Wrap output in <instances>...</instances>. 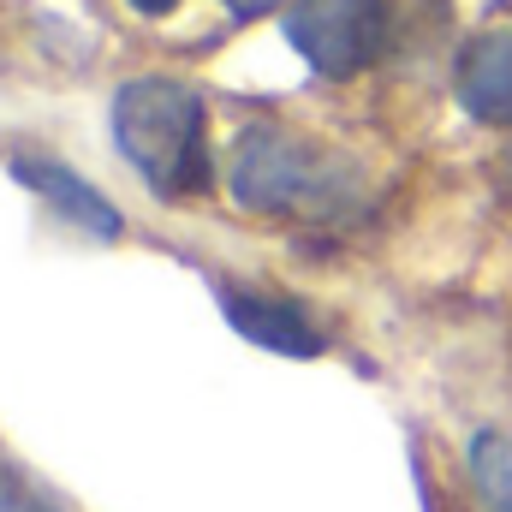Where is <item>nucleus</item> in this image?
Returning a JSON list of instances; mask_svg holds the SVG:
<instances>
[{
  "instance_id": "1",
  "label": "nucleus",
  "mask_w": 512,
  "mask_h": 512,
  "mask_svg": "<svg viewBox=\"0 0 512 512\" xmlns=\"http://www.w3.org/2000/svg\"><path fill=\"white\" fill-rule=\"evenodd\" d=\"M114 137L155 197L209 191V137L203 96L173 78H137L114 96Z\"/></svg>"
},
{
  "instance_id": "2",
  "label": "nucleus",
  "mask_w": 512,
  "mask_h": 512,
  "mask_svg": "<svg viewBox=\"0 0 512 512\" xmlns=\"http://www.w3.org/2000/svg\"><path fill=\"white\" fill-rule=\"evenodd\" d=\"M227 185H233V203L256 215H304V209L316 215L346 197V167L292 131L256 126L233 149Z\"/></svg>"
},
{
  "instance_id": "3",
  "label": "nucleus",
  "mask_w": 512,
  "mask_h": 512,
  "mask_svg": "<svg viewBox=\"0 0 512 512\" xmlns=\"http://www.w3.org/2000/svg\"><path fill=\"white\" fill-rule=\"evenodd\" d=\"M387 24V0H298L286 12V42L322 78H352L382 60Z\"/></svg>"
},
{
  "instance_id": "4",
  "label": "nucleus",
  "mask_w": 512,
  "mask_h": 512,
  "mask_svg": "<svg viewBox=\"0 0 512 512\" xmlns=\"http://www.w3.org/2000/svg\"><path fill=\"white\" fill-rule=\"evenodd\" d=\"M221 310H227V322L251 346H262V352H280V358H316L322 352V334L286 298H268V292H221Z\"/></svg>"
},
{
  "instance_id": "5",
  "label": "nucleus",
  "mask_w": 512,
  "mask_h": 512,
  "mask_svg": "<svg viewBox=\"0 0 512 512\" xmlns=\"http://www.w3.org/2000/svg\"><path fill=\"white\" fill-rule=\"evenodd\" d=\"M459 102L489 120V126H512V24L489 30L465 48L459 60Z\"/></svg>"
},
{
  "instance_id": "6",
  "label": "nucleus",
  "mask_w": 512,
  "mask_h": 512,
  "mask_svg": "<svg viewBox=\"0 0 512 512\" xmlns=\"http://www.w3.org/2000/svg\"><path fill=\"white\" fill-rule=\"evenodd\" d=\"M12 173H18L30 191H42V197H48V203H54L66 221H78L84 233H96V239H120V227H126V221H120V209H114V203H108L96 185H84L78 173H66L60 161L18 155V161H12Z\"/></svg>"
},
{
  "instance_id": "7",
  "label": "nucleus",
  "mask_w": 512,
  "mask_h": 512,
  "mask_svg": "<svg viewBox=\"0 0 512 512\" xmlns=\"http://www.w3.org/2000/svg\"><path fill=\"white\" fill-rule=\"evenodd\" d=\"M471 477H477V495L489 501V512H512V435L483 429L471 441Z\"/></svg>"
},
{
  "instance_id": "8",
  "label": "nucleus",
  "mask_w": 512,
  "mask_h": 512,
  "mask_svg": "<svg viewBox=\"0 0 512 512\" xmlns=\"http://www.w3.org/2000/svg\"><path fill=\"white\" fill-rule=\"evenodd\" d=\"M0 512H42L30 495H24V483H18L6 465H0Z\"/></svg>"
},
{
  "instance_id": "9",
  "label": "nucleus",
  "mask_w": 512,
  "mask_h": 512,
  "mask_svg": "<svg viewBox=\"0 0 512 512\" xmlns=\"http://www.w3.org/2000/svg\"><path fill=\"white\" fill-rule=\"evenodd\" d=\"M233 12H262V6H274V0H227Z\"/></svg>"
},
{
  "instance_id": "10",
  "label": "nucleus",
  "mask_w": 512,
  "mask_h": 512,
  "mask_svg": "<svg viewBox=\"0 0 512 512\" xmlns=\"http://www.w3.org/2000/svg\"><path fill=\"white\" fill-rule=\"evenodd\" d=\"M131 6H137V12H167L173 0H131Z\"/></svg>"
}]
</instances>
